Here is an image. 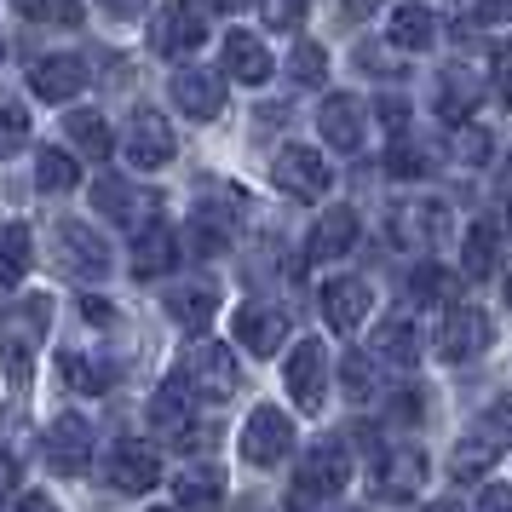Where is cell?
<instances>
[{"instance_id":"6da1fadb","label":"cell","mask_w":512,"mask_h":512,"mask_svg":"<svg viewBox=\"0 0 512 512\" xmlns=\"http://www.w3.org/2000/svg\"><path fill=\"white\" fill-rule=\"evenodd\" d=\"M47 323H52V300L47 294H24V300H12L6 311V374H12V386H29V374H35V351L47 340Z\"/></svg>"},{"instance_id":"7a4b0ae2","label":"cell","mask_w":512,"mask_h":512,"mask_svg":"<svg viewBox=\"0 0 512 512\" xmlns=\"http://www.w3.org/2000/svg\"><path fill=\"white\" fill-rule=\"evenodd\" d=\"M179 386L190 397H208V403H225L236 392V351L219 346V340H196L179 357Z\"/></svg>"},{"instance_id":"3957f363","label":"cell","mask_w":512,"mask_h":512,"mask_svg":"<svg viewBox=\"0 0 512 512\" xmlns=\"http://www.w3.org/2000/svg\"><path fill=\"white\" fill-rule=\"evenodd\" d=\"M501 455H507V403H495L484 426H472V432L455 443V455H449V472H455L461 484H472V478H484V472L501 461Z\"/></svg>"},{"instance_id":"277c9868","label":"cell","mask_w":512,"mask_h":512,"mask_svg":"<svg viewBox=\"0 0 512 512\" xmlns=\"http://www.w3.org/2000/svg\"><path fill=\"white\" fill-rule=\"evenodd\" d=\"M386 231H392L397 248H415V254L432 259V248H443V242H449V208H443V202H432V196H426V202H397Z\"/></svg>"},{"instance_id":"5b68a950","label":"cell","mask_w":512,"mask_h":512,"mask_svg":"<svg viewBox=\"0 0 512 512\" xmlns=\"http://www.w3.org/2000/svg\"><path fill=\"white\" fill-rule=\"evenodd\" d=\"M104 472H110V484L121 495H150L162 484V455H156V443H144V438H116L110 455H104Z\"/></svg>"},{"instance_id":"8992f818","label":"cell","mask_w":512,"mask_h":512,"mask_svg":"<svg viewBox=\"0 0 512 512\" xmlns=\"http://www.w3.org/2000/svg\"><path fill=\"white\" fill-rule=\"evenodd\" d=\"M271 179H277V190H288V196H300V202H317V196H328V156H317L311 144H282L277 162H271Z\"/></svg>"},{"instance_id":"52a82bcc","label":"cell","mask_w":512,"mask_h":512,"mask_svg":"<svg viewBox=\"0 0 512 512\" xmlns=\"http://www.w3.org/2000/svg\"><path fill=\"white\" fill-rule=\"evenodd\" d=\"M351 478V449L346 443H311V455L300 461V489H294V507H305V501H317V495H334V489H346Z\"/></svg>"},{"instance_id":"ba28073f","label":"cell","mask_w":512,"mask_h":512,"mask_svg":"<svg viewBox=\"0 0 512 512\" xmlns=\"http://www.w3.org/2000/svg\"><path fill=\"white\" fill-rule=\"evenodd\" d=\"M150 432H156L167 449H190V443H196V397H190L179 380H167L162 392L150 397Z\"/></svg>"},{"instance_id":"9c48e42d","label":"cell","mask_w":512,"mask_h":512,"mask_svg":"<svg viewBox=\"0 0 512 512\" xmlns=\"http://www.w3.org/2000/svg\"><path fill=\"white\" fill-rule=\"evenodd\" d=\"M93 196H98V208L110 213L121 231H144V225H156V219H162V196H156V190L127 185V179H98Z\"/></svg>"},{"instance_id":"30bf717a","label":"cell","mask_w":512,"mask_h":512,"mask_svg":"<svg viewBox=\"0 0 512 512\" xmlns=\"http://www.w3.org/2000/svg\"><path fill=\"white\" fill-rule=\"evenodd\" d=\"M323 386H328L323 340H300V346L288 351V397H294V409L317 415V409H323Z\"/></svg>"},{"instance_id":"8fae6325","label":"cell","mask_w":512,"mask_h":512,"mask_svg":"<svg viewBox=\"0 0 512 512\" xmlns=\"http://www.w3.org/2000/svg\"><path fill=\"white\" fill-rule=\"evenodd\" d=\"M288 443H294L288 415H282L277 403H259L254 415H248V426H242V455L254 466H277L288 455Z\"/></svg>"},{"instance_id":"7c38bea8","label":"cell","mask_w":512,"mask_h":512,"mask_svg":"<svg viewBox=\"0 0 512 512\" xmlns=\"http://www.w3.org/2000/svg\"><path fill=\"white\" fill-rule=\"evenodd\" d=\"M58 265L75 271L81 282H98L104 271H110V248H104V236H98L93 225L64 219V225H58Z\"/></svg>"},{"instance_id":"4fadbf2b","label":"cell","mask_w":512,"mask_h":512,"mask_svg":"<svg viewBox=\"0 0 512 512\" xmlns=\"http://www.w3.org/2000/svg\"><path fill=\"white\" fill-rule=\"evenodd\" d=\"M236 340L254 351V357H277L288 340V311L277 300H248L236 311Z\"/></svg>"},{"instance_id":"5bb4252c","label":"cell","mask_w":512,"mask_h":512,"mask_svg":"<svg viewBox=\"0 0 512 512\" xmlns=\"http://www.w3.org/2000/svg\"><path fill=\"white\" fill-rule=\"evenodd\" d=\"M29 87H35V98H47V104H70L87 87V64L75 52H47V58L29 64Z\"/></svg>"},{"instance_id":"9a60e30c","label":"cell","mask_w":512,"mask_h":512,"mask_svg":"<svg viewBox=\"0 0 512 512\" xmlns=\"http://www.w3.org/2000/svg\"><path fill=\"white\" fill-rule=\"evenodd\" d=\"M47 461L52 472H64V478H81L87 466H93V426L81 415H58L47 432Z\"/></svg>"},{"instance_id":"2e32d148","label":"cell","mask_w":512,"mask_h":512,"mask_svg":"<svg viewBox=\"0 0 512 512\" xmlns=\"http://www.w3.org/2000/svg\"><path fill=\"white\" fill-rule=\"evenodd\" d=\"M317 127H323V139L334 144V156H357V150H363V139H369V116H363V104H357L351 93L323 98Z\"/></svg>"},{"instance_id":"e0dca14e","label":"cell","mask_w":512,"mask_h":512,"mask_svg":"<svg viewBox=\"0 0 512 512\" xmlns=\"http://www.w3.org/2000/svg\"><path fill=\"white\" fill-rule=\"evenodd\" d=\"M489 346V317L478 305H449V317L438 328V357L443 363H466Z\"/></svg>"},{"instance_id":"ac0fdd59","label":"cell","mask_w":512,"mask_h":512,"mask_svg":"<svg viewBox=\"0 0 512 512\" xmlns=\"http://www.w3.org/2000/svg\"><path fill=\"white\" fill-rule=\"evenodd\" d=\"M173 104H179L190 121H213L225 110V75L202 70V64H185V70L173 75Z\"/></svg>"},{"instance_id":"d6986e66","label":"cell","mask_w":512,"mask_h":512,"mask_svg":"<svg viewBox=\"0 0 512 512\" xmlns=\"http://www.w3.org/2000/svg\"><path fill=\"white\" fill-rule=\"evenodd\" d=\"M202 41H208L202 6H196V0H167L162 18H156V47H162L167 58H185V52H196Z\"/></svg>"},{"instance_id":"ffe728a7","label":"cell","mask_w":512,"mask_h":512,"mask_svg":"<svg viewBox=\"0 0 512 512\" xmlns=\"http://www.w3.org/2000/svg\"><path fill=\"white\" fill-rule=\"evenodd\" d=\"M185 242L190 248H179V254H202V259L225 254L236 242V213L225 202H196L190 208V225H185Z\"/></svg>"},{"instance_id":"44dd1931","label":"cell","mask_w":512,"mask_h":512,"mask_svg":"<svg viewBox=\"0 0 512 512\" xmlns=\"http://www.w3.org/2000/svg\"><path fill=\"white\" fill-rule=\"evenodd\" d=\"M420 478H426V455L420 449H380L374 455V489L386 501H415Z\"/></svg>"},{"instance_id":"7402d4cb","label":"cell","mask_w":512,"mask_h":512,"mask_svg":"<svg viewBox=\"0 0 512 512\" xmlns=\"http://www.w3.org/2000/svg\"><path fill=\"white\" fill-rule=\"evenodd\" d=\"M127 162L139 167V173L173 162V127L156 110H139V116L127 121Z\"/></svg>"},{"instance_id":"603a6c76","label":"cell","mask_w":512,"mask_h":512,"mask_svg":"<svg viewBox=\"0 0 512 512\" xmlns=\"http://www.w3.org/2000/svg\"><path fill=\"white\" fill-rule=\"evenodd\" d=\"M369 305H374L369 282H357V277H334V282L323 288V323L334 328V334H351V328L369 317Z\"/></svg>"},{"instance_id":"cb8c5ba5","label":"cell","mask_w":512,"mask_h":512,"mask_svg":"<svg viewBox=\"0 0 512 512\" xmlns=\"http://www.w3.org/2000/svg\"><path fill=\"white\" fill-rule=\"evenodd\" d=\"M219 58H225V75L242 81V87H259V81H271V70H277V64H271V52H265V41L248 35V29H231Z\"/></svg>"},{"instance_id":"d4e9b609","label":"cell","mask_w":512,"mask_h":512,"mask_svg":"<svg viewBox=\"0 0 512 512\" xmlns=\"http://www.w3.org/2000/svg\"><path fill=\"white\" fill-rule=\"evenodd\" d=\"M351 242H357V213L340 202V208H328V213H317V225H311V236H305V259H340V254H351Z\"/></svg>"},{"instance_id":"484cf974","label":"cell","mask_w":512,"mask_h":512,"mask_svg":"<svg viewBox=\"0 0 512 512\" xmlns=\"http://www.w3.org/2000/svg\"><path fill=\"white\" fill-rule=\"evenodd\" d=\"M173 265H179V236L167 231L162 219L144 225V231H133V271H139V277H162Z\"/></svg>"},{"instance_id":"4316f807","label":"cell","mask_w":512,"mask_h":512,"mask_svg":"<svg viewBox=\"0 0 512 512\" xmlns=\"http://www.w3.org/2000/svg\"><path fill=\"white\" fill-rule=\"evenodd\" d=\"M173 501L179 512H219L225 501V478H219V466H190L173 478Z\"/></svg>"},{"instance_id":"83f0119b","label":"cell","mask_w":512,"mask_h":512,"mask_svg":"<svg viewBox=\"0 0 512 512\" xmlns=\"http://www.w3.org/2000/svg\"><path fill=\"white\" fill-rule=\"evenodd\" d=\"M374 357L380 363H397V369H415L420 363V334L409 317H380L374 328Z\"/></svg>"},{"instance_id":"f1b7e54d","label":"cell","mask_w":512,"mask_h":512,"mask_svg":"<svg viewBox=\"0 0 512 512\" xmlns=\"http://www.w3.org/2000/svg\"><path fill=\"white\" fill-rule=\"evenodd\" d=\"M461 271L472 282H484V277H495L501 271V231L489 225V219H478L472 231H466V242H461Z\"/></svg>"},{"instance_id":"f546056e","label":"cell","mask_w":512,"mask_h":512,"mask_svg":"<svg viewBox=\"0 0 512 512\" xmlns=\"http://www.w3.org/2000/svg\"><path fill=\"white\" fill-rule=\"evenodd\" d=\"M478 98H484V87H478V75L472 70H443L438 75V116L443 121L461 127V121L478 110Z\"/></svg>"},{"instance_id":"4dcf8cb0","label":"cell","mask_w":512,"mask_h":512,"mask_svg":"<svg viewBox=\"0 0 512 512\" xmlns=\"http://www.w3.org/2000/svg\"><path fill=\"white\" fill-rule=\"evenodd\" d=\"M167 311H173V317H179L185 328H196V334H202V328L213 323V311H219V288H213V282H190V288H173V294H167Z\"/></svg>"},{"instance_id":"1f68e13d","label":"cell","mask_w":512,"mask_h":512,"mask_svg":"<svg viewBox=\"0 0 512 512\" xmlns=\"http://www.w3.org/2000/svg\"><path fill=\"white\" fill-rule=\"evenodd\" d=\"M58 380L75 386V392H87V397H104L110 386H116V369H110V363H93V357H81V351H64V357H58Z\"/></svg>"},{"instance_id":"d6a6232c","label":"cell","mask_w":512,"mask_h":512,"mask_svg":"<svg viewBox=\"0 0 512 512\" xmlns=\"http://www.w3.org/2000/svg\"><path fill=\"white\" fill-rule=\"evenodd\" d=\"M386 35H392V47H403V52H426L432 47V35H438V24H432V12L426 6H397L392 12V24H386Z\"/></svg>"},{"instance_id":"836d02e7","label":"cell","mask_w":512,"mask_h":512,"mask_svg":"<svg viewBox=\"0 0 512 512\" xmlns=\"http://www.w3.org/2000/svg\"><path fill=\"white\" fill-rule=\"evenodd\" d=\"M64 133H70V144L81 150V156H110V144H116V133H110V121L98 116V110H70V121H64Z\"/></svg>"},{"instance_id":"e575fe53","label":"cell","mask_w":512,"mask_h":512,"mask_svg":"<svg viewBox=\"0 0 512 512\" xmlns=\"http://www.w3.org/2000/svg\"><path fill=\"white\" fill-rule=\"evenodd\" d=\"M29 259H35V248H29V225H12V219H0V288L24 282Z\"/></svg>"},{"instance_id":"d590c367","label":"cell","mask_w":512,"mask_h":512,"mask_svg":"<svg viewBox=\"0 0 512 512\" xmlns=\"http://www.w3.org/2000/svg\"><path fill=\"white\" fill-rule=\"evenodd\" d=\"M35 185L47 190V196H64V190L81 185V167H75L70 150H58V144L41 150V156H35Z\"/></svg>"},{"instance_id":"8d00e7d4","label":"cell","mask_w":512,"mask_h":512,"mask_svg":"<svg viewBox=\"0 0 512 512\" xmlns=\"http://www.w3.org/2000/svg\"><path fill=\"white\" fill-rule=\"evenodd\" d=\"M449 294H455V277L443 271V265H415L409 271V300H420V305H449Z\"/></svg>"},{"instance_id":"74e56055","label":"cell","mask_w":512,"mask_h":512,"mask_svg":"<svg viewBox=\"0 0 512 512\" xmlns=\"http://www.w3.org/2000/svg\"><path fill=\"white\" fill-rule=\"evenodd\" d=\"M288 75H294L300 87H323V75H328L323 47H311V41H300V47H294V58H288Z\"/></svg>"},{"instance_id":"f35d334b","label":"cell","mask_w":512,"mask_h":512,"mask_svg":"<svg viewBox=\"0 0 512 512\" xmlns=\"http://www.w3.org/2000/svg\"><path fill=\"white\" fill-rule=\"evenodd\" d=\"M340 380H346V397H351V403H369V397L380 392V386H374V363H369V357H357V351L340 363Z\"/></svg>"},{"instance_id":"ab89813d","label":"cell","mask_w":512,"mask_h":512,"mask_svg":"<svg viewBox=\"0 0 512 512\" xmlns=\"http://www.w3.org/2000/svg\"><path fill=\"white\" fill-rule=\"evenodd\" d=\"M24 144H29V110L24 104H0V156H12Z\"/></svg>"},{"instance_id":"60d3db41","label":"cell","mask_w":512,"mask_h":512,"mask_svg":"<svg viewBox=\"0 0 512 512\" xmlns=\"http://www.w3.org/2000/svg\"><path fill=\"white\" fill-rule=\"evenodd\" d=\"M489 150H495V139H489L484 127H466V121H461V139H455V156H461L466 167H484V162H489Z\"/></svg>"},{"instance_id":"b9f144b4","label":"cell","mask_w":512,"mask_h":512,"mask_svg":"<svg viewBox=\"0 0 512 512\" xmlns=\"http://www.w3.org/2000/svg\"><path fill=\"white\" fill-rule=\"evenodd\" d=\"M24 18H52L58 12V24H75V0H12Z\"/></svg>"},{"instance_id":"7bdbcfd3","label":"cell","mask_w":512,"mask_h":512,"mask_svg":"<svg viewBox=\"0 0 512 512\" xmlns=\"http://www.w3.org/2000/svg\"><path fill=\"white\" fill-rule=\"evenodd\" d=\"M386 167H392L397 179H415V173H420V167H426V162H420V156H415V150H409V144H397V150H392V162H386Z\"/></svg>"},{"instance_id":"ee69618b","label":"cell","mask_w":512,"mask_h":512,"mask_svg":"<svg viewBox=\"0 0 512 512\" xmlns=\"http://www.w3.org/2000/svg\"><path fill=\"white\" fill-rule=\"evenodd\" d=\"M271 24H277V29L300 24V0H271Z\"/></svg>"},{"instance_id":"f6af8a7d","label":"cell","mask_w":512,"mask_h":512,"mask_svg":"<svg viewBox=\"0 0 512 512\" xmlns=\"http://www.w3.org/2000/svg\"><path fill=\"white\" fill-rule=\"evenodd\" d=\"M144 6H150V0H104V12H110V18H139Z\"/></svg>"},{"instance_id":"bcb514c9","label":"cell","mask_w":512,"mask_h":512,"mask_svg":"<svg viewBox=\"0 0 512 512\" xmlns=\"http://www.w3.org/2000/svg\"><path fill=\"white\" fill-rule=\"evenodd\" d=\"M18 512H58V501H52V495H41V489H29L24 501H18Z\"/></svg>"},{"instance_id":"7dc6e473","label":"cell","mask_w":512,"mask_h":512,"mask_svg":"<svg viewBox=\"0 0 512 512\" xmlns=\"http://www.w3.org/2000/svg\"><path fill=\"white\" fill-rule=\"evenodd\" d=\"M81 311H87V323H116V311H110L104 300H93V294L81 300Z\"/></svg>"},{"instance_id":"c3c4849f","label":"cell","mask_w":512,"mask_h":512,"mask_svg":"<svg viewBox=\"0 0 512 512\" xmlns=\"http://www.w3.org/2000/svg\"><path fill=\"white\" fill-rule=\"evenodd\" d=\"M484 512H507V484H489L484 489Z\"/></svg>"},{"instance_id":"681fc988","label":"cell","mask_w":512,"mask_h":512,"mask_svg":"<svg viewBox=\"0 0 512 512\" xmlns=\"http://www.w3.org/2000/svg\"><path fill=\"white\" fill-rule=\"evenodd\" d=\"M346 6V18H374L380 12V0H340Z\"/></svg>"},{"instance_id":"f907efd6","label":"cell","mask_w":512,"mask_h":512,"mask_svg":"<svg viewBox=\"0 0 512 512\" xmlns=\"http://www.w3.org/2000/svg\"><path fill=\"white\" fill-rule=\"evenodd\" d=\"M12 478H18V466H12V461H6V455H0V501L12 495Z\"/></svg>"},{"instance_id":"816d5d0a","label":"cell","mask_w":512,"mask_h":512,"mask_svg":"<svg viewBox=\"0 0 512 512\" xmlns=\"http://www.w3.org/2000/svg\"><path fill=\"white\" fill-rule=\"evenodd\" d=\"M478 6H484L489 24H501V18H507V0H478Z\"/></svg>"},{"instance_id":"f5cc1de1","label":"cell","mask_w":512,"mask_h":512,"mask_svg":"<svg viewBox=\"0 0 512 512\" xmlns=\"http://www.w3.org/2000/svg\"><path fill=\"white\" fill-rule=\"evenodd\" d=\"M213 12H242V6H248V0H208Z\"/></svg>"},{"instance_id":"db71d44e","label":"cell","mask_w":512,"mask_h":512,"mask_svg":"<svg viewBox=\"0 0 512 512\" xmlns=\"http://www.w3.org/2000/svg\"><path fill=\"white\" fill-rule=\"evenodd\" d=\"M426 512H466L461 501H438V507H426Z\"/></svg>"},{"instance_id":"11a10c76","label":"cell","mask_w":512,"mask_h":512,"mask_svg":"<svg viewBox=\"0 0 512 512\" xmlns=\"http://www.w3.org/2000/svg\"><path fill=\"white\" fill-rule=\"evenodd\" d=\"M0 58H6V47H0Z\"/></svg>"}]
</instances>
